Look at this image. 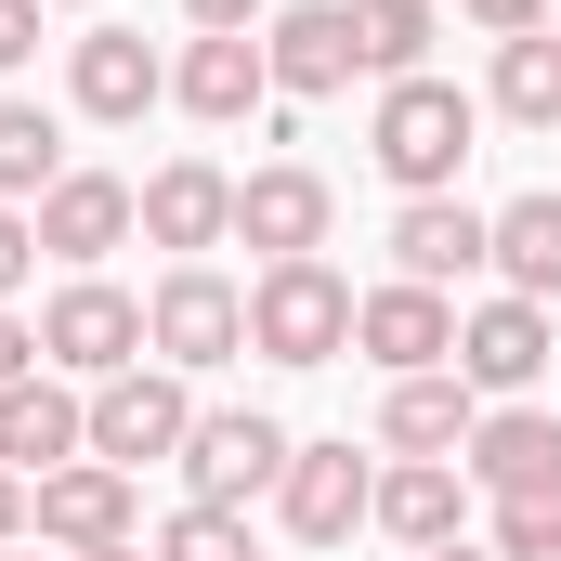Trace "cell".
<instances>
[{
  "label": "cell",
  "mask_w": 561,
  "mask_h": 561,
  "mask_svg": "<svg viewBox=\"0 0 561 561\" xmlns=\"http://www.w3.org/2000/svg\"><path fill=\"white\" fill-rule=\"evenodd\" d=\"M470 131H483V105L457 92V79H379V118H366V157H379V183L392 196H457V170H470Z\"/></svg>",
  "instance_id": "6da1fadb"
},
{
  "label": "cell",
  "mask_w": 561,
  "mask_h": 561,
  "mask_svg": "<svg viewBox=\"0 0 561 561\" xmlns=\"http://www.w3.org/2000/svg\"><path fill=\"white\" fill-rule=\"evenodd\" d=\"M353 300H366V287L340 275V262H262V275H249V353H275V366H340V353H353Z\"/></svg>",
  "instance_id": "7a4b0ae2"
},
{
  "label": "cell",
  "mask_w": 561,
  "mask_h": 561,
  "mask_svg": "<svg viewBox=\"0 0 561 561\" xmlns=\"http://www.w3.org/2000/svg\"><path fill=\"white\" fill-rule=\"evenodd\" d=\"M144 353L183 366V379L236 366V353H249V287L222 275V262H170V275L144 287Z\"/></svg>",
  "instance_id": "3957f363"
},
{
  "label": "cell",
  "mask_w": 561,
  "mask_h": 561,
  "mask_svg": "<svg viewBox=\"0 0 561 561\" xmlns=\"http://www.w3.org/2000/svg\"><path fill=\"white\" fill-rule=\"evenodd\" d=\"M287 457H300V431L262 419V405H196V431H183V496L196 510H249V496H275L287 483Z\"/></svg>",
  "instance_id": "277c9868"
},
{
  "label": "cell",
  "mask_w": 561,
  "mask_h": 561,
  "mask_svg": "<svg viewBox=\"0 0 561 561\" xmlns=\"http://www.w3.org/2000/svg\"><path fill=\"white\" fill-rule=\"evenodd\" d=\"M39 366L53 379H118V366H144V300L118 275H66L53 300H39Z\"/></svg>",
  "instance_id": "5b68a950"
},
{
  "label": "cell",
  "mask_w": 561,
  "mask_h": 561,
  "mask_svg": "<svg viewBox=\"0 0 561 561\" xmlns=\"http://www.w3.org/2000/svg\"><path fill=\"white\" fill-rule=\"evenodd\" d=\"M26 536H39V549H66V561L131 549V536H144L131 470H105V457H66V470H39V483H26Z\"/></svg>",
  "instance_id": "8992f818"
},
{
  "label": "cell",
  "mask_w": 561,
  "mask_h": 561,
  "mask_svg": "<svg viewBox=\"0 0 561 561\" xmlns=\"http://www.w3.org/2000/svg\"><path fill=\"white\" fill-rule=\"evenodd\" d=\"M549 353H561V327H549V300H470L457 313V379L483 392V405H536V379H549Z\"/></svg>",
  "instance_id": "52a82bcc"
},
{
  "label": "cell",
  "mask_w": 561,
  "mask_h": 561,
  "mask_svg": "<svg viewBox=\"0 0 561 561\" xmlns=\"http://www.w3.org/2000/svg\"><path fill=\"white\" fill-rule=\"evenodd\" d=\"M183 431H196V392H183V366H118V379H92V457L105 470H144V457H183Z\"/></svg>",
  "instance_id": "ba28073f"
},
{
  "label": "cell",
  "mask_w": 561,
  "mask_h": 561,
  "mask_svg": "<svg viewBox=\"0 0 561 561\" xmlns=\"http://www.w3.org/2000/svg\"><path fill=\"white\" fill-rule=\"evenodd\" d=\"M262 66H275L287 105H327L366 79V39H353V0H275L262 13Z\"/></svg>",
  "instance_id": "9c48e42d"
},
{
  "label": "cell",
  "mask_w": 561,
  "mask_h": 561,
  "mask_svg": "<svg viewBox=\"0 0 561 561\" xmlns=\"http://www.w3.org/2000/svg\"><path fill=\"white\" fill-rule=\"evenodd\" d=\"M392 275L457 300L470 275H496V209H470V196H405V209H392Z\"/></svg>",
  "instance_id": "30bf717a"
},
{
  "label": "cell",
  "mask_w": 561,
  "mask_h": 561,
  "mask_svg": "<svg viewBox=\"0 0 561 561\" xmlns=\"http://www.w3.org/2000/svg\"><path fill=\"white\" fill-rule=\"evenodd\" d=\"M144 209V249H170V262H209V249H236V170H209V157H170V170H144L131 183Z\"/></svg>",
  "instance_id": "8fae6325"
},
{
  "label": "cell",
  "mask_w": 561,
  "mask_h": 561,
  "mask_svg": "<svg viewBox=\"0 0 561 561\" xmlns=\"http://www.w3.org/2000/svg\"><path fill=\"white\" fill-rule=\"evenodd\" d=\"M66 105L105 118V131H131L144 105H170V53H157L144 26H92V39H66Z\"/></svg>",
  "instance_id": "7c38bea8"
},
{
  "label": "cell",
  "mask_w": 561,
  "mask_h": 561,
  "mask_svg": "<svg viewBox=\"0 0 561 561\" xmlns=\"http://www.w3.org/2000/svg\"><path fill=\"white\" fill-rule=\"evenodd\" d=\"M327 222H340V196H327V170H249L236 183V249H262V262H327Z\"/></svg>",
  "instance_id": "4fadbf2b"
},
{
  "label": "cell",
  "mask_w": 561,
  "mask_h": 561,
  "mask_svg": "<svg viewBox=\"0 0 561 561\" xmlns=\"http://www.w3.org/2000/svg\"><path fill=\"white\" fill-rule=\"evenodd\" d=\"M26 222H39V262H66V275H105V249H131V236H144V209H131L118 170H66Z\"/></svg>",
  "instance_id": "5bb4252c"
},
{
  "label": "cell",
  "mask_w": 561,
  "mask_h": 561,
  "mask_svg": "<svg viewBox=\"0 0 561 561\" xmlns=\"http://www.w3.org/2000/svg\"><path fill=\"white\" fill-rule=\"evenodd\" d=\"M275 510H287V536H300V549H340V536L379 510V470L353 457V431H327V444H300V457H287Z\"/></svg>",
  "instance_id": "9a60e30c"
},
{
  "label": "cell",
  "mask_w": 561,
  "mask_h": 561,
  "mask_svg": "<svg viewBox=\"0 0 561 561\" xmlns=\"http://www.w3.org/2000/svg\"><path fill=\"white\" fill-rule=\"evenodd\" d=\"M353 353L379 366V379H419V366H457V300L444 287H366L353 300Z\"/></svg>",
  "instance_id": "2e32d148"
},
{
  "label": "cell",
  "mask_w": 561,
  "mask_h": 561,
  "mask_svg": "<svg viewBox=\"0 0 561 561\" xmlns=\"http://www.w3.org/2000/svg\"><path fill=\"white\" fill-rule=\"evenodd\" d=\"M66 457H92V392L39 366V379H13V392H0V470H26V483H39V470H66Z\"/></svg>",
  "instance_id": "e0dca14e"
},
{
  "label": "cell",
  "mask_w": 561,
  "mask_h": 561,
  "mask_svg": "<svg viewBox=\"0 0 561 561\" xmlns=\"http://www.w3.org/2000/svg\"><path fill=\"white\" fill-rule=\"evenodd\" d=\"M457 470H470V496H536V483H561V419L549 405H483Z\"/></svg>",
  "instance_id": "ac0fdd59"
},
{
  "label": "cell",
  "mask_w": 561,
  "mask_h": 561,
  "mask_svg": "<svg viewBox=\"0 0 561 561\" xmlns=\"http://www.w3.org/2000/svg\"><path fill=\"white\" fill-rule=\"evenodd\" d=\"M366 523L405 536V549H457V536H470V470H457V457H392Z\"/></svg>",
  "instance_id": "d6986e66"
},
{
  "label": "cell",
  "mask_w": 561,
  "mask_h": 561,
  "mask_svg": "<svg viewBox=\"0 0 561 561\" xmlns=\"http://www.w3.org/2000/svg\"><path fill=\"white\" fill-rule=\"evenodd\" d=\"M170 105H183V118H209V131H236L249 105H275L262 26H249V39H183V66H170Z\"/></svg>",
  "instance_id": "ffe728a7"
},
{
  "label": "cell",
  "mask_w": 561,
  "mask_h": 561,
  "mask_svg": "<svg viewBox=\"0 0 561 561\" xmlns=\"http://www.w3.org/2000/svg\"><path fill=\"white\" fill-rule=\"evenodd\" d=\"M470 419H483V392H470L457 366H419V379L379 392V457H457Z\"/></svg>",
  "instance_id": "44dd1931"
},
{
  "label": "cell",
  "mask_w": 561,
  "mask_h": 561,
  "mask_svg": "<svg viewBox=\"0 0 561 561\" xmlns=\"http://www.w3.org/2000/svg\"><path fill=\"white\" fill-rule=\"evenodd\" d=\"M496 287L510 300H561V196H510L496 209Z\"/></svg>",
  "instance_id": "7402d4cb"
},
{
  "label": "cell",
  "mask_w": 561,
  "mask_h": 561,
  "mask_svg": "<svg viewBox=\"0 0 561 561\" xmlns=\"http://www.w3.org/2000/svg\"><path fill=\"white\" fill-rule=\"evenodd\" d=\"M483 105L510 118V131H561V39H496V79H483Z\"/></svg>",
  "instance_id": "603a6c76"
},
{
  "label": "cell",
  "mask_w": 561,
  "mask_h": 561,
  "mask_svg": "<svg viewBox=\"0 0 561 561\" xmlns=\"http://www.w3.org/2000/svg\"><path fill=\"white\" fill-rule=\"evenodd\" d=\"M66 183V131H53V105H0V209H39Z\"/></svg>",
  "instance_id": "cb8c5ba5"
},
{
  "label": "cell",
  "mask_w": 561,
  "mask_h": 561,
  "mask_svg": "<svg viewBox=\"0 0 561 561\" xmlns=\"http://www.w3.org/2000/svg\"><path fill=\"white\" fill-rule=\"evenodd\" d=\"M353 39H366V79H419L431 39H444V13L431 0H353Z\"/></svg>",
  "instance_id": "d4e9b609"
},
{
  "label": "cell",
  "mask_w": 561,
  "mask_h": 561,
  "mask_svg": "<svg viewBox=\"0 0 561 561\" xmlns=\"http://www.w3.org/2000/svg\"><path fill=\"white\" fill-rule=\"evenodd\" d=\"M483 549H496V561H561V483H536V496H483Z\"/></svg>",
  "instance_id": "484cf974"
},
{
  "label": "cell",
  "mask_w": 561,
  "mask_h": 561,
  "mask_svg": "<svg viewBox=\"0 0 561 561\" xmlns=\"http://www.w3.org/2000/svg\"><path fill=\"white\" fill-rule=\"evenodd\" d=\"M157 561H262V549H249V510H196V496H183V510L157 523Z\"/></svg>",
  "instance_id": "4316f807"
},
{
  "label": "cell",
  "mask_w": 561,
  "mask_h": 561,
  "mask_svg": "<svg viewBox=\"0 0 561 561\" xmlns=\"http://www.w3.org/2000/svg\"><path fill=\"white\" fill-rule=\"evenodd\" d=\"M457 13H470L483 39H536V26H549V0H457Z\"/></svg>",
  "instance_id": "83f0119b"
},
{
  "label": "cell",
  "mask_w": 561,
  "mask_h": 561,
  "mask_svg": "<svg viewBox=\"0 0 561 561\" xmlns=\"http://www.w3.org/2000/svg\"><path fill=\"white\" fill-rule=\"evenodd\" d=\"M262 13H275V0H183V26H196V39H249Z\"/></svg>",
  "instance_id": "f1b7e54d"
},
{
  "label": "cell",
  "mask_w": 561,
  "mask_h": 561,
  "mask_svg": "<svg viewBox=\"0 0 561 561\" xmlns=\"http://www.w3.org/2000/svg\"><path fill=\"white\" fill-rule=\"evenodd\" d=\"M26 275H39V222H26V209H0V300H13Z\"/></svg>",
  "instance_id": "f546056e"
},
{
  "label": "cell",
  "mask_w": 561,
  "mask_h": 561,
  "mask_svg": "<svg viewBox=\"0 0 561 561\" xmlns=\"http://www.w3.org/2000/svg\"><path fill=\"white\" fill-rule=\"evenodd\" d=\"M13 379H39V327H26V313L0 300V392H13Z\"/></svg>",
  "instance_id": "4dcf8cb0"
},
{
  "label": "cell",
  "mask_w": 561,
  "mask_h": 561,
  "mask_svg": "<svg viewBox=\"0 0 561 561\" xmlns=\"http://www.w3.org/2000/svg\"><path fill=\"white\" fill-rule=\"evenodd\" d=\"M26 53H39V0H0V79H13Z\"/></svg>",
  "instance_id": "1f68e13d"
},
{
  "label": "cell",
  "mask_w": 561,
  "mask_h": 561,
  "mask_svg": "<svg viewBox=\"0 0 561 561\" xmlns=\"http://www.w3.org/2000/svg\"><path fill=\"white\" fill-rule=\"evenodd\" d=\"M0 549H26V470H0Z\"/></svg>",
  "instance_id": "d6a6232c"
},
{
  "label": "cell",
  "mask_w": 561,
  "mask_h": 561,
  "mask_svg": "<svg viewBox=\"0 0 561 561\" xmlns=\"http://www.w3.org/2000/svg\"><path fill=\"white\" fill-rule=\"evenodd\" d=\"M419 561H496V549H483V536H457V549H419Z\"/></svg>",
  "instance_id": "836d02e7"
},
{
  "label": "cell",
  "mask_w": 561,
  "mask_h": 561,
  "mask_svg": "<svg viewBox=\"0 0 561 561\" xmlns=\"http://www.w3.org/2000/svg\"><path fill=\"white\" fill-rule=\"evenodd\" d=\"M92 561H157V549H144V536H131V549H92Z\"/></svg>",
  "instance_id": "e575fe53"
},
{
  "label": "cell",
  "mask_w": 561,
  "mask_h": 561,
  "mask_svg": "<svg viewBox=\"0 0 561 561\" xmlns=\"http://www.w3.org/2000/svg\"><path fill=\"white\" fill-rule=\"evenodd\" d=\"M0 561H39V549H0ZM53 561H66V549H53Z\"/></svg>",
  "instance_id": "d590c367"
},
{
  "label": "cell",
  "mask_w": 561,
  "mask_h": 561,
  "mask_svg": "<svg viewBox=\"0 0 561 561\" xmlns=\"http://www.w3.org/2000/svg\"><path fill=\"white\" fill-rule=\"evenodd\" d=\"M39 13H53V0H39ZM66 13H92V0H66Z\"/></svg>",
  "instance_id": "8d00e7d4"
},
{
  "label": "cell",
  "mask_w": 561,
  "mask_h": 561,
  "mask_svg": "<svg viewBox=\"0 0 561 561\" xmlns=\"http://www.w3.org/2000/svg\"><path fill=\"white\" fill-rule=\"evenodd\" d=\"M549 13H561V0H549Z\"/></svg>",
  "instance_id": "74e56055"
}]
</instances>
